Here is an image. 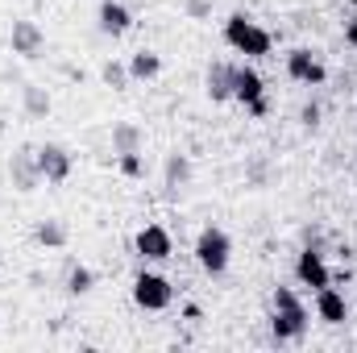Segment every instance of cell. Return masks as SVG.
<instances>
[{
  "mask_svg": "<svg viewBox=\"0 0 357 353\" xmlns=\"http://www.w3.org/2000/svg\"><path fill=\"white\" fill-rule=\"evenodd\" d=\"M225 42L237 54H245V59H270V50H274V38H270L250 13H233L225 21Z\"/></svg>",
  "mask_w": 357,
  "mask_h": 353,
  "instance_id": "6da1fadb",
  "label": "cell"
},
{
  "mask_svg": "<svg viewBox=\"0 0 357 353\" xmlns=\"http://www.w3.org/2000/svg\"><path fill=\"white\" fill-rule=\"evenodd\" d=\"M195 262H199V270L208 278H220L229 270V262H233V241H229V233L220 225H204L199 229V237H195Z\"/></svg>",
  "mask_w": 357,
  "mask_h": 353,
  "instance_id": "7a4b0ae2",
  "label": "cell"
},
{
  "mask_svg": "<svg viewBox=\"0 0 357 353\" xmlns=\"http://www.w3.org/2000/svg\"><path fill=\"white\" fill-rule=\"evenodd\" d=\"M133 303H137L142 312H167V308L175 303L171 278H162V274H154V270H142V274L133 278Z\"/></svg>",
  "mask_w": 357,
  "mask_h": 353,
  "instance_id": "3957f363",
  "label": "cell"
},
{
  "mask_svg": "<svg viewBox=\"0 0 357 353\" xmlns=\"http://www.w3.org/2000/svg\"><path fill=\"white\" fill-rule=\"evenodd\" d=\"M33 154H38L42 183H67V179H71V171H75V158H71V150H67V146H59V142L33 146Z\"/></svg>",
  "mask_w": 357,
  "mask_h": 353,
  "instance_id": "277c9868",
  "label": "cell"
},
{
  "mask_svg": "<svg viewBox=\"0 0 357 353\" xmlns=\"http://www.w3.org/2000/svg\"><path fill=\"white\" fill-rule=\"evenodd\" d=\"M8 183H13L21 195H29V191L42 187V171H38V154H33V146H17V150L8 154Z\"/></svg>",
  "mask_w": 357,
  "mask_h": 353,
  "instance_id": "5b68a950",
  "label": "cell"
},
{
  "mask_svg": "<svg viewBox=\"0 0 357 353\" xmlns=\"http://www.w3.org/2000/svg\"><path fill=\"white\" fill-rule=\"evenodd\" d=\"M8 50H13L17 59H42V50H46V33H42V25L29 21V17H17L13 29H8Z\"/></svg>",
  "mask_w": 357,
  "mask_h": 353,
  "instance_id": "8992f818",
  "label": "cell"
},
{
  "mask_svg": "<svg viewBox=\"0 0 357 353\" xmlns=\"http://www.w3.org/2000/svg\"><path fill=\"white\" fill-rule=\"evenodd\" d=\"M287 75L295 80V84H307V88H320L324 80H328V71H324V63L307 50V46H295V50H287Z\"/></svg>",
  "mask_w": 357,
  "mask_h": 353,
  "instance_id": "52a82bcc",
  "label": "cell"
},
{
  "mask_svg": "<svg viewBox=\"0 0 357 353\" xmlns=\"http://www.w3.org/2000/svg\"><path fill=\"white\" fill-rule=\"evenodd\" d=\"M295 278H299L303 287H312V291L328 287V283H333V270H328V262H324V250L303 246V250H299V258H295Z\"/></svg>",
  "mask_w": 357,
  "mask_h": 353,
  "instance_id": "ba28073f",
  "label": "cell"
},
{
  "mask_svg": "<svg viewBox=\"0 0 357 353\" xmlns=\"http://www.w3.org/2000/svg\"><path fill=\"white\" fill-rule=\"evenodd\" d=\"M133 250H137L142 262H167L175 246H171V233L162 225H142L137 237H133Z\"/></svg>",
  "mask_w": 357,
  "mask_h": 353,
  "instance_id": "9c48e42d",
  "label": "cell"
},
{
  "mask_svg": "<svg viewBox=\"0 0 357 353\" xmlns=\"http://www.w3.org/2000/svg\"><path fill=\"white\" fill-rule=\"evenodd\" d=\"M233 88H237V67L225 63V59H216V63L208 67V75H204L208 100H212V104H229V100H233Z\"/></svg>",
  "mask_w": 357,
  "mask_h": 353,
  "instance_id": "30bf717a",
  "label": "cell"
},
{
  "mask_svg": "<svg viewBox=\"0 0 357 353\" xmlns=\"http://www.w3.org/2000/svg\"><path fill=\"white\" fill-rule=\"evenodd\" d=\"M303 333H307V308H291V312H274V316H270V337H274L278 345L303 341Z\"/></svg>",
  "mask_w": 357,
  "mask_h": 353,
  "instance_id": "8fae6325",
  "label": "cell"
},
{
  "mask_svg": "<svg viewBox=\"0 0 357 353\" xmlns=\"http://www.w3.org/2000/svg\"><path fill=\"white\" fill-rule=\"evenodd\" d=\"M96 21H100V33H108V38H125V33L133 29V13H129L121 0H100Z\"/></svg>",
  "mask_w": 357,
  "mask_h": 353,
  "instance_id": "7c38bea8",
  "label": "cell"
},
{
  "mask_svg": "<svg viewBox=\"0 0 357 353\" xmlns=\"http://www.w3.org/2000/svg\"><path fill=\"white\" fill-rule=\"evenodd\" d=\"M195 175V167H191V154H183V150H171L167 154V163H162V187H167V195H178L187 183Z\"/></svg>",
  "mask_w": 357,
  "mask_h": 353,
  "instance_id": "4fadbf2b",
  "label": "cell"
},
{
  "mask_svg": "<svg viewBox=\"0 0 357 353\" xmlns=\"http://www.w3.org/2000/svg\"><path fill=\"white\" fill-rule=\"evenodd\" d=\"M33 246H42V250H67V246H71L67 220H63V216H42V220L33 225Z\"/></svg>",
  "mask_w": 357,
  "mask_h": 353,
  "instance_id": "5bb4252c",
  "label": "cell"
},
{
  "mask_svg": "<svg viewBox=\"0 0 357 353\" xmlns=\"http://www.w3.org/2000/svg\"><path fill=\"white\" fill-rule=\"evenodd\" d=\"M316 316H320L324 324H345V320H349V303H345V295H341L333 283L316 291Z\"/></svg>",
  "mask_w": 357,
  "mask_h": 353,
  "instance_id": "9a60e30c",
  "label": "cell"
},
{
  "mask_svg": "<svg viewBox=\"0 0 357 353\" xmlns=\"http://www.w3.org/2000/svg\"><path fill=\"white\" fill-rule=\"evenodd\" d=\"M50 112H54V100H50V91L42 84H25L21 88V117L25 121H46Z\"/></svg>",
  "mask_w": 357,
  "mask_h": 353,
  "instance_id": "2e32d148",
  "label": "cell"
},
{
  "mask_svg": "<svg viewBox=\"0 0 357 353\" xmlns=\"http://www.w3.org/2000/svg\"><path fill=\"white\" fill-rule=\"evenodd\" d=\"M262 96H266V84H262V75H258L254 67H245V63H241V67H237V88H233V100L250 108V104H258Z\"/></svg>",
  "mask_w": 357,
  "mask_h": 353,
  "instance_id": "e0dca14e",
  "label": "cell"
},
{
  "mask_svg": "<svg viewBox=\"0 0 357 353\" xmlns=\"http://www.w3.org/2000/svg\"><path fill=\"white\" fill-rule=\"evenodd\" d=\"M108 142H112V158H116V154H133V150H142L146 133H142V125H137V121H116Z\"/></svg>",
  "mask_w": 357,
  "mask_h": 353,
  "instance_id": "ac0fdd59",
  "label": "cell"
},
{
  "mask_svg": "<svg viewBox=\"0 0 357 353\" xmlns=\"http://www.w3.org/2000/svg\"><path fill=\"white\" fill-rule=\"evenodd\" d=\"M129 75L133 80H158L162 75V54L158 50H137L129 59Z\"/></svg>",
  "mask_w": 357,
  "mask_h": 353,
  "instance_id": "d6986e66",
  "label": "cell"
},
{
  "mask_svg": "<svg viewBox=\"0 0 357 353\" xmlns=\"http://www.w3.org/2000/svg\"><path fill=\"white\" fill-rule=\"evenodd\" d=\"M100 80H104V88H112V91H129V84H133L129 63H116V59H108L100 67Z\"/></svg>",
  "mask_w": 357,
  "mask_h": 353,
  "instance_id": "ffe728a7",
  "label": "cell"
},
{
  "mask_svg": "<svg viewBox=\"0 0 357 353\" xmlns=\"http://www.w3.org/2000/svg\"><path fill=\"white\" fill-rule=\"evenodd\" d=\"M63 287H67V295H88L91 287H96V274H91L88 266L71 262V266H67V278H63Z\"/></svg>",
  "mask_w": 357,
  "mask_h": 353,
  "instance_id": "44dd1931",
  "label": "cell"
},
{
  "mask_svg": "<svg viewBox=\"0 0 357 353\" xmlns=\"http://www.w3.org/2000/svg\"><path fill=\"white\" fill-rule=\"evenodd\" d=\"M116 167H121V175L125 179H142V150H133V154H116Z\"/></svg>",
  "mask_w": 357,
  "mask_h": 353,
  "instance_id": "7402d4cb",
  "label": "cell"
},
{
  "mask_svg": "<svg viewBox=\"0 0 357 353\" xmlns=\"http://www.w3.org/2000/svg\"><path fill=\"white\" fill-rule=\"evenodd\" d=\"M320 117H324V108H320L316 100H307V104L299 108V125H303V129H320Z\"/></svg>",
  "mask_w": 357,
  "mask_h": 353,
  "instance_id": "603a6c76",
  "label": "cell"
},
{
  "mask_svg": "<svg viewBox=\"0 0 357 353\" xmlns=\"http://www.w3.org/2000/svg\"><path fill=\"white\" fill-rule=\"evenodd\" d=\"M291 308H303L299 295L291 287H274V312H291Z\"/></svg>",
  "mask_w": 357,
  "mask_h": 353,
  "instance_id": "cb8c5ba5",
  "label": "cell"
},
{
  "mask_svg": "<svg viewBox=\"0 0 357 353\" xmlns=\"http://www.w3.org/2000/svg\"><path fill=\"white\" fill-rule=\"evenodd\" d=\"M183 13H187L191 21H204V17L212 13V4H208V0H187V4H183Z\"/></svg>",
  "mask_w": 357,
  "mask_h": 353,
  "instance_id": "d4e9b609",
  "label": "cell"
},
{
  "mask_svg": "<svg viewBox=\"0 0 357 353\" xmlns=\"http://www.w3.org/2000/svg\"><path fill=\"white\" fill-rule=\"evenodd\" d=\"M250 183H254V187H262V183H266V163H262V158H258V163H250Z\"/></svg>",
  "mask_w": 357,
  "mask_h": 353,
  "instance_id": "484cf974",
  "label": "cell"
},
{
  "mask_svg": "<svg viewBox=\"0 0 357 353\" xmlns=\"http://www.w3.org/2000/svg\"><path fill=\"white\" fill-rule=\"evenodd\" d=\"M245 112H250V117H266V112H270L266 96H262V100H258V104H250V108H245Z\"/></svg>",
  "mask_w": 357,
  "mask_h": 353,
  "instance_id": "4316f807",
  "label": "cell"
},
{
  "mask_svg": "<svg viewBox=\"0 0 357 353\" xmlns=\"http://www.w3.org/2000/svg\"><path fill=\"white\" fill-rule=\"evenodd\" d=\"M345 42L357 46V21H345Z\"/></svg>",
  "mask_w": 357,
  "mask_h": 353,
  "instance_id": "83f0119b",
  "label": "cell"
},
{
  "mask_svg": "<svg viewBox=\"0 0 357 353\" xmlns=\"http://www.w3.org/2000/svg\"><path fill=\"white\" fill-rule=\"evenodd\" d=\"M4 133H8V125H4V117H0V142H4Z\"/></svg>",
  "mask_w": 357,
  "mask_h": 353,
  "instance_id": "f1b7e54d",
  "label": "cell"
},
{
  "mask_svg": "<svg viewBox=\"0 0 357 353\" xmlns=\"http://www.w3.org/2000/svg\"><path fill=\"white\" fill-rule=\"evenodd\" d=\"M354 179H357V171H354Z\"/></svg>",
  "mask_w": 357,
  "mask_h": 353,
  "instance_id": "f546056e",
  "label": "cell"
}]
</instances>
